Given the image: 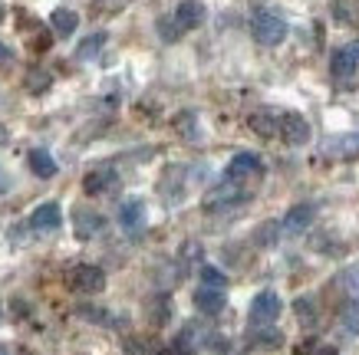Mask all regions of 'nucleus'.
I'll use <instances>...</instances> for the list:
<instances>
[{
  "mask_svg": "<svg viewBox=\"0 0 359 355\" xmlns=\"http://www.w3.org/2000/svg\"><path fill=\"white\" fill-rule=\"evenodd\" d=\"M195 306H198V312H205V316H218V312L228 306V296H224V290H215V286H198Z\"/></svg>",
  "mask_w": 359,
  "mask_h": 355,
  "instance_id": "nucleus-8",
  "label": "nucleus"
},
{
  "mask_svg": "<svg viewBox=\"0 0 359 355\" xmlns=\"http://www.w3.org/2000/svg\"><path fill=\"white\" fill-rule=\"evenodd\" d=\"M50 83H53V79H50V73H46V69H30V73H27V89H30L33 96L46 92V89H50Z\"/></svg>",
  "mask_w": 359,
  "mask_h": 355,
  "instance_id": "nucleus-21",
  "label": "nucleus"
},
{
  "mask_svg": "<svg viewBox=\"0 0 359 355\" xmlns=\"http://www.w3.org/2000/svg\"><path fill=\"white\" fill-rule=\"evenodd\" d=\"M0 355H11V349H7V345H0Z\"/></svg>",
  "mask_w": 359,
  "mask_h": 355,
  "instance_id": "nucleus-32",
  "label": "nucleus"
},
{
  "mask_svg": "<svg viewBox=\"0 0 359 355\" xmlns=\"http://www.w3.org/2000/svg\"><path fill=\"white\" fill-rule=\"evenodd\" d=\"M327 155H333V158H359V132L327 139Z\"/></svg>",
  "mask_w": 359,
  "mask_h": 355,
  "instance_id": "nucleus-12",
  "label": "nucleus"
},
{
  "mask_svg": "<svg viewBox=\"0 0 359 355\" xmlns=\"http://www.w3.org/2000/svg\"><path fill=\"white\" fill-rule=\"evenodd\" d=\"M4 141H7V132H4V125H0V145H4Z\"/></svg>",
  "mask_w": 359,
  "mask_h": 355,
  "instance_id": "nucleus-31",
  "label": "nucleus"
},
{
  "mask_svg": "<svg viewBox=\"0 0 359 355\" xmlns=\"http://www.w3.org/2000/svg\"><path fill=\"white\" fill-rule=\"evenodd\" d=\"M102 46H106V33H93L76 46V60H93V56H99Z\"/></svg>",
  "mask_w": 359,
  "mask_h": 355,
  "instance_id": "nucleus-19",
  "label": "nucleus"
},
{
  "mask_svg": "<svg viewBox=\"0 0 359 355\" xmlns=\"http://www.w3.org/2000/svg\"><path fill=\"white\" fill-rule=\"evenodd\" d=\"M79 316H83V319H96V323H109V316H106V312L89 309V306H83V309H79Z\"/></svg>",
  "mask_w": 359,
  "mask_h": 355,
  "instance_id": "nucleus-29",
  "label": "nucleus"
},
{
  "mask_svg": "<svg viewBox=\"0 0 359 355\" xmlns=\"http://www.w3.org/2000/svg\"><path fill=\"white\" fill-rule=\"evenodd\" d=\"M280 309H283L280 296H277L273 290H264V293H257V296L250 300L248 319H250V326H254V329H257V326H271V323H277Z\"/></svg>",
  "mask_w": 359,
  "mask_h": 355,
  "instance_id": "nucleus-2",
  "label": "nucleus"
},
{
  "mask_svg": "<svg viewBox=\"0 0 359 355\" xmlns=\"http://www.w3.org/2000/svg\"><path fill=\"white\" fill-rule=\"evenodd\" d=\"M294 309H297V319H300V323H313L316 319V312H313V300H304V296H300V300L294 302Z\"/></svg>",
  "mask_w": 359,
  "mask_h": 355,
  "instance_id": "nucleus-25",
  "label": "nucleus"
},
{
  "mask_svg": "<svg viewBox=\"0 0 359 355\" xmlns=\"http://www.w3.org/2000/svg\"><path fill=\"white\" fill-rule=\"evenodd\" d=\"M69 286L76 293H102L106 290V273L99 267H93V263H83V267H76L69 273Z\"/></svg>",
  "mask_w": 359,
  "mask_h": 355,
  "instance_id": "nucleus-4",
  "label": "nucleus"
},
{
  "mask_svg": "<svg viewBox=\"0 0 359 355\" xmlns=\"http://www.w3.org/2000/svg\"><path fill=\"white\" fill-rule=\"evenodd\" d=\"M356 69H359V56L353 53L349 46L337 50L333 60H330V73L337 76V79H349V76H356Z\"/></svg>",
  "mask_w": 359,
  "mask_h": 355,
  "instance_id": "nucleus-11",
  "label": "nucleus"
},
{
  "mask_svg": "<svg viewBox=\"0 0 359 355\" xmlns=\"http://www.w3.org/2000/svg\"><path fill=\"white\" fill-rule=\"evenodd\" d=\"M11 60H13L11 46H4V43H0V63H11Z\"/></svg>",
  "mask_w": 359,
  "mask_h": 355,
  "instance_id": "nucleus-30",
  "label": "nucleus"
},
{
  "mask_svg": "<svg viewBox=\"0 0 359 355\" xmlns=\"http://www.w3.org/2000/svg\"><path fill=\"white\" fill-rule=\"evenodd\" d=\"M0 20H4V7H0Z\"/></svg>",
  "mask_w": 359,
  "mask_h": 355,
  "instance_id": "nucleus-34",
  "label": "nucleus"
},
{
  "mask_svg": "<svg viewBox=\"0 0 359 355\" xmlns=\"http://www.w3.org/2000/svg\"><path fill=\"white\" fill-rule=\"evenodd\" d=\"M119 224L126 227V234H139L142 227H145V201H139V197L126 201L119 207Z\"/></svg>",
  "mask_w": 359,
  "mask_h": 355,
  "instance_id": "nucleus-10",
  "label": "nucleus"
},
{
  "mask_svg": "<svg viewBox=\"0 0 359 355\" xmlns=\"http://www.w3.org/2000/svg\"><path fill=\"white\" fill-rule=\"evenodd\" d=\"M349 50H353V53H356V56H359V43H353V46H349Z\"/></svg>",
  "mask_w": 359,
  "mask_h": 355,
  "instance_id": "nucleus-33",
  "label": "nucleus"
},
{
  "mask_svg": "<svg viewBox=\"0 0 359 355\" xmlns=\"http://www.w3.org/2000/svg\"><path fill=\"white\" fill-rule=\"evenodd\" d=\"M116 181H119V174L109 172V168H102V172H89L86 181H83V191L86 194H106L109 188H116Z\"/></svg>",
  "mask_w": 359,
  "mask_h": 355,
  "instance_id": "nucleus-15",
  "label": "nucleus"
},
{
  "mask_svg": "<svg viewBox=\"0 0 359 355\" xmlns=\"http://www.w3.org/2000/svg\"><path fill=\"white\" fill-rule=\"evenodd\" d=\"M99 227H102V217L99 214H93V211H76V234L83 237V240L99 234Z\"/></svg>",
  "mask_w": 359,
  "mask_h": 355,
  "instance_id": "nucleus-18",
  "label": "nucleus"
},
{
  "mask_svg": "<svg viewBox=\"0 0 359 355\" xmlns=\"http://www.w3.org/2000/svg\"><path fill=\"white\" fill-rule=\"evenodd\" d=\"M158 33H162V40H168V43L182 36V30H178V23L168 20V17H165V20H158Z\"/></svg>",
  "mask_w": 359,
  "mask_h": 355,
  "instance_id": "nucleus-27",
  "label": "nucleus"
},
{
  "mask_svg": "<svg viewBox=\"0 0 359 355\" xmlns=\"http://www.w3.org/2000/svg\"><path fill=\"white\" fill-rule=\"evenodd\" d=\"M60 224H63V211H60V204H56V201H46V204H40L30 214V227H33V230H56Z\"/></svg>",
  "mask_w": 359,
  "mask_h": 355,
  "instance_id": "nucleus-9",
  "label": "nucleus"
},
{
  "mask_svg": "<svg viewBox=\"0 0 359 355\" xmlns=\"http://www.w3.org/2000/svg\"><path fill=\"white\" fill-rule=\"evenodd\" d=\"M250 132H257L261 139H273L277 135V129H280V118L273 116V112H254V116L248 118Z\"/></svg>",
  "mask_w": 359,
  "mask_h": 355,
  "instance_id": "nucleus-16",
  "label": "nucleus"
},
{
  "mask_svg": "<svg viewBox=\"0 0 359 355\" xmlns=\"http://www.w3.org/2000/svg\"><path fill=\"white\" fill-rule=\"evenodd\" d=\"M244 194L238 191V181H231L228 178V184H221V188H215V191L208 194V201H205V207L208 211H218V207H228V204H238Z\"/></svg>",
  "mask_w": 359,
  "mask_h": 355,
  "instance_id": "nucleus-13",
  "label": "nucleus"
},
{
  "mask_svg": "<svg viewBox=\"0 0 359 355\" xmlns=\"http://www.w3.org/2000/svg\"><path fill=\"white\" fill-rule=\"evenodd\" d=\"M175 129L182 132V135H195V132H198L195 116H191V112H182V116L175 118Z\"/></svg>",
  "mask_w": 359,
  "mask_h": 355,
  "instance_id": "nucleus-26",
  "label": "nucleus"
},
{
  "mask_svg": "<svg viewBox=\"0 0 359 355\" xmlns=\"http://www.w3.org/2000/svg\"><path fill=\"white\" fill-rule=\"evenodd\" d=\"M300 355H337V349H333V345H316V342H310L306 349L300 345Z\"/></svg>",
  "mask_w": 359,
  "mask_h": 355,
  "instance_id": "nucleus-28",
  "label": "nucleus"
},
{
  "mask_svg": "<svg viewBox=\"0 0 359 355\" xmlns=\"http://www.w3.org/2000/svg\"><path fill=\"white\" fill-rule=\"evenodd\" d=\"M201 286H215V290H224V283H228V277L221 273L218 267H201Z\"/></svg>",
  "mask_w": 359,
  "mask_h": 355,
  "instance_id": "nucleus-23",
  "label": "nucleus"
},
{
  "mask_svg": "<svg viewBox=\"0 0 359 355\" xmlns=\"http://www.w3.org/2000/svg\"><path fill=\"white\" fill-rule=\"evenodd\" d=\"M313 217H316V204H294L290 211H287V217L280 221V230L283 234H290V237L304 234L306 227L313 224Z\"/></svg>",
  "mask_w": 359,
  "mask_h": 355,
  "instance_id": "nucleus-5",
  "label": "nucleus"
},
{
  "mask_svg": "<svg viewBox=\"0 0 359 355\" xmlns=\"http://www.w3.org/2000/svg\"><path fill=\"white\" fill-rule=\"evenodd\" d=\"M250 33H254V40L261 46H280L290 30H287V20H283L280 13L261 11V13H254V20H250Z\"/></svg>",
  "mask_w": 359,
  "mask_h": 355,
  "instance_id": "nucleus-1",
  "label": "nucleus"
},
{
  "mask_svg": "<svg viewBox=\"0 0 359 355\" xmlns=\"http://www.w3.org/2000/svg\"><path fill=\"white\" fill-rule=\"evenodd\" d=\"M280 139L287 141V145H294V148H300V145H306V141H310V135H313V132H310V122H306L304 116H300V112H283L280 116Z\"/></svg>",
  "mask_w": 359,
  "mask_h": 355,
  "instance_id": "nucleus-3",
  "label": "nucleus"
},
{
  "mask_svg": "<svg viewBox=\"0 0 359 355\" xmlns=\"http://www.w3.org/2000/svg\"><path fill=\"white\" fill-rule=\"evenodd\" d=\"M280 234H283L280 224H277V221H267V224H261V230H257V237H254V240H257L261 247H267V244H277V237H280Z\"/></svg>",
  "mask_w": 359,
  "mask_h": 355,
  "instance_id": "nucleus-22",
  "label": "nucleus"
},
{
  "mask_svg": "<svg viewBox=\"0 0 359 355\" xmlns=\"http://www.w3.org/2000/svg\"><path fill=\"white\" fill-rule=\"evenodd\" d=\"M283 342L280 329H271V326H257V333H254V345L257 349H277Z\"/></svg>",
  "mask_w": 359,
  "mask_h": 355,
  "instance_id": "nucleus-20",
  "label": "nucleus"
},
{
  "mask_svg": "<svg viewBox=\"0 0 359 355\" xmlns=\"http://www.w3.org/2000/svg\"><path fill=\"white\" fill-rule=\"evenodd\" d=\"M250 174H264L261 155H254V151H241V155H234L231 165H228L231 181H244V178H250Z\"/></svg>",
  "mask_w": 359,
  "mask_h": 355,
  "instance_id": "nucleus-6",
  "label": "nucleus"
},
{
  "mask_svg": "<svg viewBox=\"0 0 359 355\" xmlns=\"http://www.w3.org/2000/svg\"><path fill=\"white\" fill-rule=\"evenodd\" d=\"M343 326H346V333L359 335V300L349 302L346 309H343Z\"/></svg>",
  "mask_w": 359,
  "mask_h": 355,
  "instance_id": "nucleus-24",
  "label": "nucleus"
},
{
  "mask_svg": "<svg viewBox=\"0 0 359 355\" xmlns=\"http://www.w3.org/2000/svg\"><path fill=\"white\" fill-rule=\"evenodd\" d=\"M27 165H30V172L36 174V178H53L56 174V158L46 148H33L30 155H27Z\"/></svg>",
  "mask_w": 359,
  "mask_h": 355,
  "instance_id": "nucleus-14",
  "label": "nucleus"
},
{
  "mask_svg": "<svg viewBox=\"0 0 359 355\" xmlns=\"http://www.w3.org/2000/svg\"><path fill=\"white\" fill-rule=\"evenodd\" d=\"M50 27H53L60 36H69V33H76L79 17L73 11H66V7H56V11L50 13Z\"/></svg>",
  "mask_w": 359,
  "mask_h": 355,
  "instance_id": "nucleus-17",
  "label": "nucleus"
},
{
  "mask_svg": "<svg viewBox=\"0 0 359 355\" xmlns=\"http://www.w3.org/2000/svg\"><path fill=\"white\" fill-rule=\"evenodd\" d=\"M175 23H178V30H195V27H201L205 23V4L201 0H182L178 7H175Z\"/></svg>",
  "mask_w": 359,
  "mask_h": 355,
  "instance_id": "nucleus-7",
  "label": "nucleus"
}]
</instances>
